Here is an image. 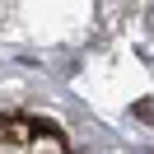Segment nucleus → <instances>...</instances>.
I'll return each mask as SVG.
<instances>
[{"label": "nucleus", "instance_id": "1", "mask_svg": "<svg viewBox=\"0 0 154 154\" xmlns=\"http://www.w3.org/2000/svg\"><path fill=\"white\" fill-rule=\"evenodd\" d=\"M0 140H5V145L33 140V122H23V117H0Z\"/></svg>", "mask_w": 154, "mask_h": 154}]
</instances>
